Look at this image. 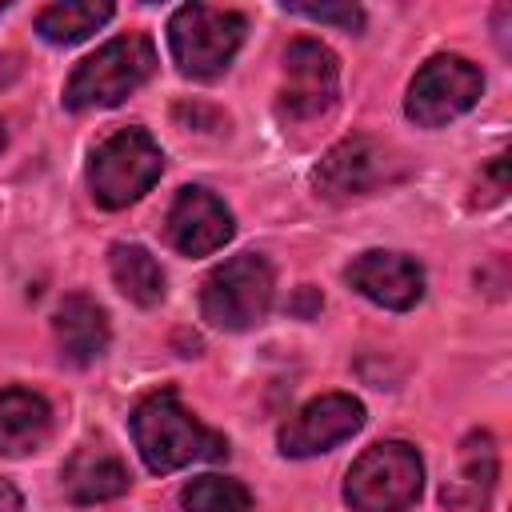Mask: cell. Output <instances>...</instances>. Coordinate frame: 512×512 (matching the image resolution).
I'll use <instances>...</instances> for the list:
<instances>
[{"label": "cell", "mask_w": 512, "mask_h": 512, "mask_svg": "<svg viewBox=\"0 0 512 512\" xmlns=\"http://www.w3.org/2000/svg\"><path fill=\"white\" fill-rule=\"evenodd\" d=\"M132 440L152 472H176L196 460H224L228 440L204 428L172 388L144 396L132 412Z\"/></svg>", "instance_id": "cell-1"}, {"label": "cell", "mask_w": 512, "mask_h": 512, "mask_svg": "<svg viewBox=\"0 0 512 512\" xmlns=\"http://www.w3.org/2000/svg\"><path fill=\"white\" fill-rule=\"evenodd\" d=\"M156 68V48L144 32H128L96 48L88 60L76 64V72L64 84V108L88 112L120 104L128 92H136Z\"/></svg>", "instance_id": "cell-2"}, {"label": "cell", "mask_w": 512, "mask_h": 512, "mask_svg": "<svg viewBox=\"0 0 512 512\" xmlns=\"http://www.w3.org/2000/svg\"><path fill=\"white\" fill-rule=\"evenodd\" d=\"M424 464L420 452L404 440L372 444L344 480V500L356 512H404L420 500Z\"/></svg>", "instance_id": "cell-3"}, {"label": "cell", "mask_w": 512, "mask_h": 512, "mask_svg": "<svg viewBox=\"0 0 512 512\" xmlns=\"http://www.w3.org/2000/svg\"><path fill=\"white\" fill-rule=\"evenodd\" d=\"M164 172V152L144 128H120L104 144H96L88 164V184L96 204L124 208L140 200Z\"/></svg>", "instance_id": "cell-4"}, {"label": "cell", "mask_w": 512, "mask_h": 512, "mask_svg": "<svg viewBox=\"0 0 512 512\" xmlns=\"http://www.w3.org/2000/svg\"><path fill=\"white\" fill-rule=\"evenodd\" d=\"M240 40H244V16L208 4H184L172 12L168 24L176 68L192 80H216L232 64Z\"/></svg>", "instance_id": "cell-5"}, {"label": "cell", "mask_w": 512, "mask_h": 512, "mask_svg": "<svg viewBox=\"0 0 512 512\" xmlns=\"http://www.w3.org/2000/svg\"><path fill=\"white\" fill-rule=\"evenodd\" d=\"M272 308V264L260 252L224 260L200 288V312L224 332H244Z\"/></svg>", "instance_id": "cell-6"}, {"label": "cell", "mask_w": 512, "mask_h": 512, "mask_svg": "<svg viewBox=\"0 0 512 512\" xmlns=\"http://www.w3.org/2000/svg\"><path fill=\"white\" fill-rule=\"evenodd\" d=\"M484 92V76L464 56H432L408 84L404 112L420 128H440L468 112Z\"/></svg>", "instance_id": "cell-7"}, {"label": "cell", "mask_w": 512, "mask_h": 512, "mask_svg": "<svg viewBox=\"0 0 512 512\" xmlns=\"http://www.w3.org/2000/svg\"><path fill=\"white\" fill-rule=\"evenodd\" d=\"M340 68L336 56L320 40H292L284 52V92L280 116L288 120H316L336 104Z\"/></svg>", "instance_id": "cell-8"}, {"label": "cell", "mask_w": 512, "mask_h": 512, "mask_svg": "<svg viewBox=\"0 0 512 512\" xmlns=\"http://www.w3.org/2000/svg\"><path fill=\"white\" fill-rule=\"evenodd\" d=\"M320 196L328 200H352L364 196L372 188H380L384 180H392V156L380 140L372 136H348L340 140L312 172Z\"/></svg>", "instance_id": "cell-9"}, {"label": "cell", "mask_w": 512, "mask_h": 512, "mask_svg": "<svg viewBox=\"0 0 512 512\" xmlns=\"http://www.w3.org/2000/svg\"><path fill=\"white\" fill-rule=\"evenodd\" d=\"M364 424V404L344 396V392H328L308 400L284 428H280V452L284 456H316L328 452L332 444L348 440L352 432H360Z\"/></svg>", "instance_id": "cell-10"}, {"label": "cell", "mask_w": 512, "mask_h": 512, "mask_svg": "<svg viewBox=\"0 0 512 512\" xmlns=\"http://www.w3.org/2000/svg\"><path fill=\"white\" fill-rule=\"evenodd\" d=\"M168 240L184 256H208L232 240V212L208 188H180L168 208Z\"/></svg>", "instance_id": "cell-11"}, {"label": "cell", "mask_w": 512, "mask_h": 512, "mask_svg": "<svg viewBox=\"0 0 512 512\" xmlns=\"http://www.w3.org/2000/svg\"><path fill=\"white\" fill-rule=\"evenodd\" d=\"M344 276H348V284H352L360 296H368L372 304L392 308V312L412 308V304L420 300V292H424V272H420V264H416L412 256H404V252H380V248L360 252V256L348 264Z\"/></svg>", "instance_id": "cell-12"}, {"label": "cell", "mask_w": 512, "mask_h": 512, "mask_svg": "<svg viewBox=\"0 0 512 512\" xmlns=\"http://www.w3.org/2000/svg\"><path fill=\"white\" fill-rule=\"evenodd\" d=\"M52 332H56V344H60V356L68 364H92L104 348H108V316L96 300H88L84 292H72L64 296V304L56 308V320H52Z\"/></svg>", "instance_id": "cell-13"}, {"label": "cell", "mask_w": 512, "mask_h": 512, "mask_svg": "<svg viewBox=\"0 0 512 512\" xmlns=\"http://www.w3.org/2000/svg\"><path fill=\"white\" fill-rule=\"evenodd\" d=\"M52 432V408L40 392L4 388L0 392V456L36 452Z\"/></svg>", "instance_id": "cell-14"}, {"label": "cell", "mask_w": 512, "mask_h": 512, "mask_svg": "<svg viewBox=\"0 0 512 512\" xmlns=\"http://www.w3.org/2000/svg\"><path fill=\"white\" fill-rule=\"evenodd\" d=\"M128 468L120 456H112L108 448H80L68 464H64V492L72 504H96V500H112L120 492H128Z\"/></svg>", "instance_id": "cell-15"}, {"label": "cell", "mask_w": 512, "mask_h": 512, "mask_svg": "<svg viewBox=\"0 0 512 512\" xmlns=\"http://www.w3.org/2000/svg\"><path fill=\"white\" fill-rule=\"evenodd\" d=\"M496 488V448L488 432H472L460 444V472L440 488L444 504H488Z\"/></svg>", "instance_id": "cell-16"}, {"label": "cell", "mask_w": 512, "mask_h": 512, "mask_svg": "<svg viewBox=\"0 0 512 512\" xmlns=\"http://www.w3.org/2000/svg\"><path fill=\"white\" fill-rule=\"evenodd\" d=\"M108 268H112V280L116 288L140 304V308H152L164 300V272L156 264V256L140 244H112L108 252Z\"/></svg>", "instance_id": "cell-17"}, {"label": "cell", "mask_w": 512, "mask_h": 512, "mask_svg": "<svg viewBox=\"0 0 512 512\" xmlns=\"http://www.w3.org/2000/svg\"><path fill=\"white\" fill-rule=\"evenodd\" d=\"M112 20V4H92V0H60V4H48L40 16H36V32L52 44H76L84 36H92L96 28H104Z\"/></svg>", "instance_id": "cell-18"}, {"label": "cell", "mask_w": 512, "mask_h": 512, "mask_svg": "<svg viewBox=\"0 0 512 512\" xmlns=\"http://www.w3.org/2000/svg\"><path fill=\"white\" fill-rule=\"evenodd\" d=\"M180 508L184 512H248L252 496L240 480L228 476H196L192 484H184L180 492Z\"/></svg>", "instance_id": "cell-19"}, {"label": "cell", "mask_w": 512, "mask_h": 512, "mask_svg": "<svg viewBox=\"0 0 512 512\" xmlns=\"http://www.w3.org/2000/svg\"><path fill=\"white\" fill-rule=\"evenodd\" d=\"M292 16H308V20H320V24H340L344 32H360L364 28V12L356 4H320V8H308V4H292L288 8Z\"/></svg>", "instance_id": "cell-20"}, {"label": "cell", "mask_w": 512, "mask_h": 512, "mask_svg": "<svg viewBox=\"0 0 512 512\" xmlns=\"http://www.w3.org/2000/svg\"><path fill=\"white\" fill-rule=\"evenodd\" d=\"M504 192H508V164H504V156H496V160H488V164L480 168L476 200H480V204H496V200H504Z\"/></svg>", "instance_id": "cell-21"}, {"label": "cell", "mask_w": 512, "mask_h": 512, "mask_svg": "<svg viewBox=\"0 0 512 512\" xmlns=\"http://www.w3.org/2000/svg\"><path fill=\"white\" fill-rule=\"evenodd\" d=\"M292 312H296V316H312V312H320V292L304 284L300 296H296V304H292Z\"/></svg>", "instance_id": "cell-22"}, {"label": "cell", "mask_w": 512, "mask_h": 512, "mask_svg": "<svg viewBox=\"0 0 512 512\" xmlns=\"http://www.w3.org/2000/svg\"><path fill=\"white\" fill-rule=\"evenodd\" d=\"M0 512H20V492L8 480H0Z\"/></svg>", "instance_id": "cell-23"}, {"label": "cell", "mask_w": 512, "mask_h": 512, "mask_svg": "<svg viewBox=\"0 0 512 512\" xmlns=\"http://www.w3.org/2000/svg\"><path fill=\"white\" fill-rule=\"evenodd\" d=\"M4 144H8V132H4V124H0V152H4Z\"/></svg>", "instance_id": "cell-24"}]
</instances>
